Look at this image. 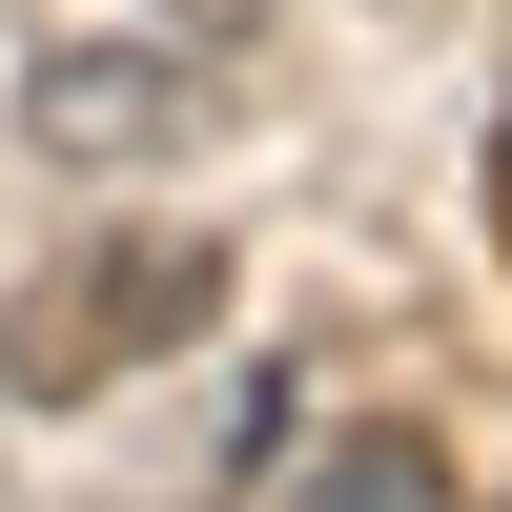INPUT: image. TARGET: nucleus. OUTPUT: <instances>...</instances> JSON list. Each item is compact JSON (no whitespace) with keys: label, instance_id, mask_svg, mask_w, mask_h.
<instances>
[{"label":"nucleus","instance_id":"f257e3e1","mask_svg":"<svg viewBox=\"0 0 512 512\" xmlns=\"http://www.w3.org/2000/svg\"><path fill=\"white\" fill-rule=\"evenodd\" d=\"M205 308H226V246H205V226H82L62 267L0 308V390H21V410H82V390H123V369L205 349Z\"/></svg>","mask_w":512,"mask_h":512},{"label":"nucleus","instance_id":"f03ea898","mask_svg":"<svg viewBox=\"0 0 512 512\" xmlns=\"http://www.w3.org/2000/svg\"><path fill=\"white\" fill-rule=\"evenodd\" d=\"M21 144L62 185H144V164L226 144V62L185 21H62V41H21Z\"/></svg>","mask_w":512,"mask_h":512},{"label":"nucleus","instance_id":"7ed1b4c3","mask_svg":"<svg viewBox=\"0 0 512 512\" xmlns=\"http://www.w3.org/2000/svg\"><path fill=\"white\" fill-rule=\"evenodd\" d=\"M267 512H472V492H451V431H410V410H349V431H287Z\"/></svg>","mask_w":512,"mask_h":512},{"label":"nucleus","instance_id":"20e7f679","mask_svg":"<svg viewBox=\"0 0 512 512\" xmlns=\"http://www.w3.org/2000/svg\"><path fill=\"white\" fill-rule=\"evenodd\" d=\"M472 205H492V246H512V82H492V123H472Z\"/></svg>","mask_w":512,"mask_h":512},{"label":"nucleus","instance_id":"39448f33","mask_svg":"<svg viewBox=\"0 0 512 512\" xmlns=\"http://www.w3.org/2000/svg\"><path fill=\"white\" fill-rule=\"evenodd\" d=\"M492 512H512V492H492Z\"/></svg>","mask_w":512,"mask_h":512}]
</instances>
